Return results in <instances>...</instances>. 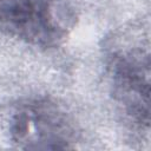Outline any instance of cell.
<instances>
[{
	"label": "cell",
	"mask_w": 151,
	"mask_h": 151,
	"mask_svg": "<svg viewBox=\"0 0 151 151\" xmlns=\"http://www.w3.org/2000/svg\"><path fill=\"white\" fill-rule=\"evenodd\" d=\"M76 21L72 0H0V31L37 47L59 46Z\"/></svg>",
	"instance_id": "6da1fadb"
},
{
	"label": "cell",
	"mask_w": 151,
	"mask_h": 151,
	"mask_svg": "<svg viewBox=\"0 0 151 151\" xmlns=\"http://www.w3.org/2000/svg\"><path fill=\"white\" fill-rule=\"evenodd\" d=\"M11 142L25 150H67L77 142L76 125L70 114L48 98L19 103L8 123Z\"/></svg>",
	"instance_id": "7a4b0ae2"
},
{
	"label": "cell",
	"mask_w": 151,
	"mask_h": 151,
	"mask_svg": "<svg viewBox=\"0 0 151 151\" xmlns=\"http://www.w3.org/2000/svg\"><path fill=\"white\" fill-rule=\"evenodd\" d=\"M111 93L139 127L150 123V54L140 46L114 51L109 60Z\"/></svg>",
	"instance_id": "3957f363"
}]
</instances>
